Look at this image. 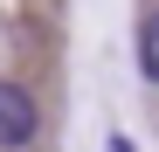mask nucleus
<instances>
[{
	"mask_svg": "<svg viewBox=\"0 0 159 152\" xmlns=\"http://www.w3.org/2000/svg\"><path fill=\"white\" fill-rule=\"evenodd\" d=\"M35 132H42V111H35V97L21 90V83H7V76H0V152H21V145H35Z\"/></svg>",
	"mask_w": 159,
	"mask_h": 152,
	"instance_id": "1",
	"label": "nucleus"
},
{
	"mask_svg": "<svg viewBox=\"0 0 159 152\" xmlns=\"http://www.w3.org/2000/svg\"><path fill=\"white\" fill-rule=\"evenodd\" d=\"M139 69H145V83H159V7L139 21Z\"/></svg>",
	"mask_w": 159,
	"mask_h": 152,
	"instance_id": "2",
	"label": "nucleus"
}]
</instances>
